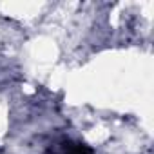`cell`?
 Wrapping results in <instances>:
<instances>
[{
  "instance_id": "6da1fadb",
  "label": "cell",
  "mask_w": 154,
  "mask_h": 154,
  "mask_svg": "<svg viewBox=\"0 0 154 154\" xmlns=\"http://www.w3.org/2000/svg\"><path fill=\"white\" fill-rule=\"evenodd\" d=\"M93 150L84 145V143H76V141H67L63 145V154H91Z\"/></svg>"
}]
</instances>
